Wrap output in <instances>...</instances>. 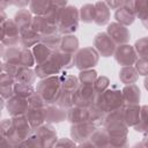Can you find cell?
Masks as SVG:
<instances>
[{
	"instance_id": "1",
	"label": "cell",
	"mask_w": 148,
	"mask_h": 148,
	"mask_svg": "<svg viewBox=\"0 0 148 148\" xmlns=\"http://www.w3.org/2000/svg\"><path fill=\"white\" fill-rule=\"evenodd\" d=\"M36 91L42 95L47 104H57L62 94L60 75H52L45 79H40V81L37 83Z\"/></svg>"
},
{
	"instance_id": "2",
	"label": "cell",
	"mask_w": 148,
	"mask_h": 148,
	"mask_svg": "<svg viewBox=\"0 0 148 148\" xmlns=\"http://www.w3.org/2000/svg\"><path fill=\"white\" fill-rule=\"evenodd\" d=\"M104 112H110L112 110L119 109L125 105L123 90L117 86L112 84L106 90L99 94L97 103H96Z\"/></svg>"
},
{
	"instance_id": "3",
	"label": "cell",
	"mask_w": 148,
	"mask_h": 148,
	"mask_svg": "<svg viewBox=\"0 0 148 148\" xmlns=\"http://www.w3.org/2000/svg\"><path fill=\"white\" fill-rule=\"evenodd\" d=\"M80 12L75 6H66L61 9L58 29L61 35L74 34L79 28Z\"/></svg>"
},
{
	"instance_id": "4",
	"label": "cell",
	"mask_w": 148,
	"mask_h": 148,
	"mask_svg": "<svg viewBox=\"0 0 148 148\" xmlns=\"http://www.w3.org/2000/svg\"><path fill=\"white\" fill-rule=\"evenodd\" d=\"M12 118H13V124H14V135L12 140L9 141V143L12 148H16V147H20L21 142L24 141L34 132V128L30 125L25 114L12 117Z\"/></svg>"
},
{
	"instance_id": "5",
	"label": "cell",
	"mask_w": 148,
	"mask_h": 148,
	"mask_svg": "<svg viewBox=\"0 0 148 148\" xmlns=\"http://www.w3.org/2000/svg\"><path fill=\"white\" fill-rule=\"evenodd\" d=\"M99 60V53L92 46L79 49L74 54V64L79 71L94 68Z\"/></svg>"
},
{
	"instance_id": "6",
	"label": "cell",
	"mask_w": 148,
	"mask_h": 148,
	"mask_svg": "<svg viewBox=\"0 0 148 148\" xmlns=\"http://www.w3.org/2000/svg\"><path fill=\"white\" fill-rule=\"evenodd\" d=\"M99 92L96 91L92 84H80L74 92V105L82 108H90L97 103Z\"/></svg>"
},
{
	"instance_id": "7",
	"label": "cell",
	"mask_w": 148,
	"mask_h": 148,
	"mask_svg": "<svg viewBox=\"0 0 148 148\" xmlns=\"http://www.w3.org/2000/svg\"><path fill=\"white\" fill-rule=\"evenodd\" d=\"M1 27V35L0 40L1 44L6 47L8 46H17L20 44V28L16 25L14 20L8 18L5 23L0 24Z\"/></svg>"
},
{
	"instance_id": "8",
	"label": "cell",
	"mask_w": 148,
	"mask_h": 148,
	"mask_svg": "<svg viewBox=\"0 0 148 148\" xmlns=\"http://www.w3.org/2000/svg\"><path fill=\"white\" fill-rule=\"evenodd\" d=\"M94 47L102 57H111L114 54L117 44L108 35V32H98L94 37Z\"/></svg>"
},
{
	"instance_id": "9",
	"label": "cell",
	"mask_w": 148,
	"mask_h": 148,
	"mask_svg": "<svg viewBox=\"0 0 148 148\" xmlns=\"http://www.w3.org/2000/svg\"><path fill=\"white\" fill-rule=\"evenodd\" d=\"M116 61L120 66H131L134 65L135 61L138 60V54L134 50V46L127 44H121L118 45L116 49V52L113 54Z\"/></svg>"
},
{
	"instance_id": "10",
	"label": "cell",
	"mask_w": 148,
	"mask_h": 148,
	"mask_svg": "<svg viewBox=\"0 0 148 148\" xmlns=\"http://www.w3.org/2000/svg\"><path fill=\"white\" fill-rule=\"evenodd\" d=\"M34 132L37 134V136L40 141L42 148H50V147L56 146L58 138H57V132H56L54 127L52 126V124L44 123L43 125H40L36 130H34Z\"/></svg>"
},
{
	"instance_id": "11",
	"label": "cell",
	"mask_w": 148,
	"mask_h": 148,
	"mask_svg": "<svg viewBox=\"0 0 148 148\" xmlns=\"http://www.w3.org/2000/svg\"><path fill=\"white\" fill-rule=\"evenodd\" d=\"M97 127L92 125L90 121H83L79 124H72L71 126V138L79 145L83 141L90 139L91 134Z\"/></svg>"
},
{
	"instance_id": "12",
	"label": "cell",
	"mask_w": 148,
	"mask_h": 148,
	"mask_svg": "<svg viewBox=\"0 0 148 148\" xmlns=\"http://www.w3.org/2000/svg\"><path fill=\"white\" fill-rule=\"evenodd\" d=\"M106 32L112 38V40L117 44V46L121 45V44H127L131 39V34H130L127 27L118 23L117 21L108 24Z\"/></svg>"
},
{
	"instance_id": "13",
	"label": "cell",
	"mask_w": 148,
	"mask_h": 148,
	"mask_svg": "<svg viewBox=\"0 0 148 148\" xmlns=\"http://www.w3.org/2000/svg\"><path fill=\"white\" fill-rule=\"evenodd\" d=\"M29 108L30 106H29L28 98H22V97L14 95L6 101V109L10 117L27 114Z\"/></svg>"
},
{
	"instance_id": "14",
	"label": "cell",
	"mask_w": 148,
	"mask_h": 148,
	"mask_svg": "<svg viewBox=\"0 0 148 148\" xmlns=\"http://www.w3.org/2000/svg\"><path fill=\"white\" fill-rule=\"evenodd\" d=\"M50 59L61 69V71H66L72 68L73 66H75L74 64V54L73 53H68L65 52L60 49L54 50L52 56L50 57Z\"/></svg>"
},
{
	"instance_id": "15",
	"label": "cell",
	"mask_w": 148,
	"mask_h": 148,
	"mask_svg": "<svg viewBox=\"0 0 148 148\" xmlns=\"http://www.w3.org/2000/svg\"><path fill=\"white\" fill-rule=\"evenodd\" d=\"M67 120V110L58 104H47L45 108V123L54 124Z\"/></svg>"
},
{
	"instance_id": "16",
	"label": "cell",
	"mask_w": 148,
	"mask_h": 148,
	"mask_svg": "<svg viewBox=\"0 0 148 148\" xmlns=\"http://www.w3.org/2000/svg\"><path fill=\"white\" fill-rule=\"evenodd\" d=\"M31 27L42 36L45 34H52V32H59L58 25L51 24L45 15H35L32 18Z\"/></svg>"
},
{
	"instance_id": "17",
	"label": "cell",
	"mask_w": 148,
	"mask_h": 148,
	"mask_svg": "<svg viewBox=\"0 0 148 148\" xmlns=\"http://www.w3.org/2000/svg\"><path fill=\"white\" fill-rule=\"evenodd\" d=\"M40 42V35L32 28H23L20 30V45L22 47H34Z\"/></svg>"
},
{
	"instance_id": "18",
	"label": "cell",
	"mask_w": 148,
	"mask_h": 148,
	"mask_svg": "<svg viewBox=\"0 0 148 148\" xmlns=\"http://www.w3.org/2000/svg\"><path fill=\"white\" fill-rule=\"evenodd\" d=\"M35 72H36L37 77L45 79V77H49V76H52V75H59L62 71L51 59H49L43 64L36 65L35 66Z\"/></svg>"
},
{
	"instance_id": "19",
	"label": "cell",
	"mask_w": 148,
	"mask_h": 148,
	"mask_svg": "<svg viewBox=\"0 0 148 148\" xmlns=\"http://www.w3.org/2000/svg\"><path fill=\"white\" fill-rule=\"evenodd\" d=\"M89 118V108H82L74 105L67 110V120L71 124H79L88 121Z\"/></svg>"
},
{
	"instance_id": "20",
	"label": "cell",
	"mask_w": 148,
	"mask_h": 148,
	"mask_svg": "<svg viewBox=\"0 0 148 148\" xmlns=\"http://www.w3.org/2000/svg\"><path fill=\"white\" fill-rule=\"evenodd\" d=\"M125 123L128 127H134L141 116V105L140 104H125Z\"/></svg>"
},
{
	"instance_id": "21",
	"label": "cell",
	"mask_w": 148,
	"mask_h": 148,
	"mask_svg": "<svg viewBox=\"0 0 148 148\" xmlns=\"http://www.w3.org/2000/svg\"><path fill=\"white\" fill-rule=\"evenodd\" d=\"M110 20V8L105 1H97L95 3V23L99 27L109 24Z\"/></svg>"
},
{
	"instance_id": "22",
	"label": "cell",
	"mask_w": 148,
	"mask_h": 148,
	"mask_svg": "<svg viewBox=\"0 0 148 148\" xmlns=\"http://www.w3.org/2000/svg\"><path fill=\"white\" fill-rule=\"evenodd\" d=\"M121 90H123L125 104H139L141 99V91L135 83L125 84V87Z\"/></svg>"
},
{
	"instance_id": "23",
	"label": "cell",
	"mask_w": 148,
	"mask_h": 148,
	"mask_svg": "<svg viewBox=\"0 0 148 148\" xmlns=\"http://www.w3.org/2000/svg\"><path fill=\"white\" fill-rule=\"evenodd\" d=\"M45 108H29L25 116L34 130L45 123Z\"/></svg>"
},
{
	"instance_id": "24",
	"label": "cell",
	"mask_w": 148,
	"mask_h": 148,
	"mask_svg": "<svg viewBox=\"0 0 148 148\" xmlns=\"http://www.w3.org/2000/svg\"><path fill=\"white\" fill-rule=\"evenodd\" d=\"M90 141L94 143L95 147H98V148L110 147V134L105 127H102V128L97 127L91 134Z\"/></svg>"
},
{
	"instance_id": "25",
	"label": "cell",
	"mask_w": 148,
	"mask_h": 148,
	"mask_svg": "<svg viewBox=\"0 0 148 148\" xmlns=\"http://www.w3.org/2000/svg\"><path fill=\"white\" fill-rule=\"evenodd\" d=\"M31 50H32V53H34V57H35L36 65H39V64L45 62L46 60L50 59V57H51L52 53H53V50L50 49L49 46H46V45H45L44 43H42V42L37 43Z\"/></svg>"
},
{
	"instance_id": "26",
	"label": "cell",
	"mask_w": 148,
	"mask_h": 148,
	"mask_svg": "<svg viewBox=\"0 0 148 148\" xmlns=\"http://www.w3.org/2000/svg\"><path fill=\"white\" fill-rule=\"evenodd\" d=\"M32 18H34V14L31 13L30 9H25V8L18 9V10L15 13L14 17H13L14 22H15L16 25L20 28V30L23 29V28L31 27V24H32Z\"/></svg>"
},
{
	"instance_id": "27",
	"label": "cell",
	"mask_w": 148,
	"mask_h": 148,
	"mask_svg": "<svg viewBox=\"0 0 148 148\" xmlns=\"http://www.w3.org/2000/svg\"><path fill=\"white\" fill-rule=\"evenodd\" d=\"M138 79H139V73L133 65L121 66V68L119 71V80L121 83H124V84L135 83Z\"/></svg>"
},
{
	"instance_id": "28",
	"label": "cell",
	"mask_w": 148,
	"mask_h": 148,
	"mask_svg": "<svg viewBox=\"0 0 148 148\" xmlns=\"http://www.w3.org/2000/svg\"><path fill=\"white\" fill-rule=\"evenodd\" d=\"M59 75H60V80H61L62 90L73 91V92H75L77 90V88L81 84V82H80L77 76H74L72 74H67L65 71H62Z\"/></svg>"
},
{
	"instance_id": "29",
	"label": "cell",
	"mask_w": 148,
	"mask_h": 148,
	"mask_svg": "<svg viewBox=\"0 0 148 148\" xmlns=\"http://www.w3.org/2000/svg\"><path fill=\"white\" fill-rule=\"evenodd\" d=\"M20 53H21V47H18V46H8V47H6L5 45L1 44V54H2V58H3L5 62L18 64L20 65Z\"/></svg>"
},
{
	"instance_id": "30",
	"label": "cell",
	"mask_w": 148,
	"mask_h": 148,
	"mask_svg": "<svg viewBox=\"0 0 148 148\" xmlns=\"http://www.w3.org/2000/svg\"><path fill=\"white\" fill-rule=\"evenodd\" d=\"M60 50L75 54L79 50V39L74 34L71 35H62L61 43H60Z\"/></svg>"
},
{
	"instance_id": "31",
	"label": "cell",
	"mask_w": 148,
	"mask_h": 148,
	"mask_svg": "<svg viewBox=\"0 0 148 148\" xmlns=\"http://www.w3.org/2000/svg\"><path fill=\"white\" fill-rule=\"evenodd\" d=\"M105 114H106V112H104L97 104H94L89 108L88 121H90L96 127H103L104 121H105Z\"/></svg>"
},
{
	"instance_id": "32",
	"label": "cell",
	"mask_w": 148,
	"mask_h": 148,
	"mask_svg": "<svg viewBox=\"0 0 148 148\" xmlns=\"http://www.w3.org/2000/svg\"><path fill=\"white\" fill-rule=\"evenodd\" d=\"M114 18H116V21L118 23L128 27V25H131L135 21L136 16L133 13H131L128 9H126L124 6H121L120 8L116 9V12H114Z\"/></svg>"
},
{
	"instance_id": "33",
	"label": "cell",
	"mask_w": 148,
	"mask_h": 148,
	"mask_svg": "<svg viewBox=\"0 0 148 148\" xmlns=\"http://www.w3.org/2000/svg\"><path fill=\"white\" fill-rule=\"evenodd\" d=\"M111 136H123L128 134V126L125 121H113L104 126Z\"/></svg>"
},
{
	"instance_id": "34",
	"label": "cell",
	"mask_w": 148,
	"mask_h": 148,
	"mask_svg": "<svg viewBox=\"0 0 148 148\" xmlns=\"http://www.w3.org/2000/svg\"><path fill=\"white\" fill-rule=\"evenodd\" d=\"M61 38L62 35L60 32H52V34H45L40 36V42L44 43L46 46H49L50 49L58 50L60 47V43H61Z\"/></svg>"
},
{
	"instance_id": "35",
	"label": "cell",
	"mask_w": 148,
	"mask_h": 148,
	"mask_svg": "<svg viewBox=\"0 0 148 148\" xmlns=\"http://www.w3.org/2000/svg\"><path fill=\"white\" fill-rule=\"evenodd\" d=\"M36 77L37 75L35 69H32V67H21L16 76V82H24V83L32 84Z\"/></svg>"
},
{
	"instance_id": "36",
	"label": "cell",
	"mask_w": 148,
	"mask_h": 148,
	"mask_svg": "<svg viewBox=\"0 0 148 148\" xmlns=\"http://www.w3.org/2000/svg\"><path fill=\"white\" fill-rule=\"evenodd\" d=\"M35 91H36V89L34 88L32 84L24 83V82H15V84H14V95H16L18 97L29 98Z\"/></svg>"
},
{
	"instance_id": "37",
	"label": "cell",
	"mask_w": 148,
	"mask_h": 148,
	"mask_svg": "<svg viewBox=\"0 0 148 148\" xmlns=\"http://www.w3.org/2000/svg\"><path fill=\"white\" fill-rule=\"evenodd\" d=\"M80 21L83 23H92L95 21V3H84L80 9Z\"/></svg>"
},
{
	"instance_id": "38",
	"label": "cell",
	"mask_w": 148,
	"mask_h": 148,
	"mask_svg": "<svg viewBox=\"0 0 148 148\" xmlns=\"http://www.w3.org/2000/svg\"><path fill=\"white\" fill-rule=\"evenodd\" d=\"M51 6V0H31L29 9L34 15H44Z\"/></svg>"
},
{
	"instance_id": "39",
	"label": "cell",
	"mask_w": 148,
	"mask_h": 148,
	"mask_svg": "<svg viewBox=\"0 0 148 148\" xmlns=\"http://www.w3.org/2000/svg\"><path fill=\"white\" fill-rule=\"evenodd\" d=\"M133 128L139 133H148V105H141L140 120Z\"/></svg>"
},
{
	"instance_id": "40",
	"label": "cell",
	"mask_w": 148,
	"mask_h": 148,
	"mask_svg": "<svg viewBox=\"0 0 148 148\" xmlns=\"http://www.w3.org/2000/svg\"><path fill=\"white\" fill-rule=\"evenodd\" d=\"M35 64H36V61H35L32 50H30L29 47H21L20 65L22 67H34Z\"/></svg>"
},
{
	"instance_id": "41",
	"label": "cell",
	"mask_w": 148,
	"mask_h": 148,
	"mask_svg": "<svg viewBox=\"0 0 148 148\" xmlns=\"http://www.w3.org/2000/svg\"><path fill=\"white\" fill-rule=\"evenodd\" d=\"M124 106H121L119 109H116V110H112L110 112H106L104 126L106 124H110V123H113V121H125V110H124Z\"/></svg>"
},
{
	"instance_id": "42",
	"label": "cell",
	"mask_w": 148,
	"mask_h": 148,
	"mask_svg": "<svg viewBox=\"0 0 148 148\" xmlns=\"http://www.w3.org/2000/svg\"><path fill=\"white\" fill-rule=\"evenodd\" d=\"M97 72L92 68H89V69H83V71H80L79 73V80L81 82V84H94V82L96 81L97 79Z\"/></svg>"
},
{
	"instance_id": "43",
	"label": "cell",
	"mask_w": 148,
	"mask_h": 148,
	"mask_svg": "<svg viewBox=\"0 0 148 148\" xmlns=\"http://www.w3.org/2000/svg\"><path fill=\"white\" fill-rule=\"evenodd\" d=\"M133 46L139 58L148 59V36L139 38Z\"/></svg>"
},
{
	"instance_id": "44",
	"label": "cell",
	"mask_w": 148,
	"mask_h": 148,
	"mask_svg": "<svg viewBox=\"0 0 148 148\" xmlns=\"http://www.w3.org/2000/svg\"><path fill=\"white\" fill-rule=\"evenodd\" d=\"M58 105H60L61 108L68 110L72 106H74V92L73 91H67V90H62V94L60 96V98L57 102Z\"/></svg>"
},
{
	"instance_id": "45",
	"label": "cell",
	"mask_w": 148,
	"mask_h": 148,
	"mask_svg": "<svg viewBox=\"0 0 148 148\" xmlns=\"http://www.w3.org/2000/svg\"><path fill=\"white\" fill-rule=\"evenodd\" d=\"M136 17L143 22L148 17V0H136L135 2Z\"/></svg>"
},
{
	"instance_id": "46",
	"label": "cell",
	"mask_w": 148,
	"mask_h": 148,
	"mask_svg": "<svg viewBox=\"0 0 148 148\" xmlns=\"http://www.w3.org/2000/svg\"><path fill=\"white\" fill-rule=\"evenodd\" d=\"M61 9L60 7H57V6H53L51 5L50 8L47 9V12L44 14L46 16V18L49 20V22L51 24H54V25H58L59 23V18H60V14H61Z\"/></svg>"
},
{
	"instance_id": "47",
	"label": "cell",
	"mask_w": 148,
	"mask_h": 148,
	"mask_svg": "<svg viewBox=\"0 0 148 148\" xmlns=\"http://www.w3.org/2000/svg\"><path fill=\"white\" fill-rule=\"evenodd\" d=\"M28 102H29V106L30 108H45L47 105V103L45 102V99L42 97V95L37 91H35L29 98H28Z\"/></svg>"
},
{
	"instance_id": "48",
	"label": "cell",
	"mask_w": 148,
	"mask_h": 148,
	"mask_svg": "<svg viewBox=\"0 0 148 148\" xmlns=\"http://www.w3.org/2000/svg\"><path fill=\"white\" fill-rule=\"evenodd\" d=\"M20 147H25V148H42L40 141L35 132H32L24 141L21 142Z\"/></svg>"
},
{
	"instance_id": "49",
	"label": "cell",
	"mask_w": 148,
	"mask_h": 148,
	"mask_svg": "<svg viewBox=\"0 0 148 148\" xmlns=\"http://www.w3.org/2000/svg\"><path fill=\"white\" fill-rule=\"evenodd\" d=\"M94 88L96 89L97 92H103L104 90H106L109 87H110V80L108 76L105 75H101V76H97L96 81L94 82Z\"/></svg>"
},
{
	"instance_id": "50",
	"label": "cell",
	"mask_w": 148,
	"mask_h": 148,
	"mask_svg": "<svg viewBox=\"0 0 148 148\" xmlns=\"http://www.w3.org/2000/svg\"><path fill=\"white\" fill-rule=\"evenodd\" d=\"M22 66L18 65V64H10V62H2L1 65V72H6L8 74H10L12 76H14L16 79L17 74H18V71Z\"/></svg>"
},
{
	"instance_id": "51",
	"label": "cell",
	"mask_w": 148,
	"mask_h": 148,
	"mask_svg": "<svg viewBox=\"0 0 148 148\" xmlns=\"http://www.w3.org/2000/svg\"><path fill=\"white\" fill-rule=\"evenodd\" d=\"M134 67L138 71L139 75H142V76L148 75V59H146V58H138V60L134 64Z\"/></svg>"
},
{
	"instance_id": "52",
	"label": "cell",
	"mask_w": 148,
	"mask_h": 148,
	"mask_svg": "<svg viewBox=\"0 0 148 148\" xmlns=\"http://www.w3.org/2000/svg\"><path fill=\"white\" fill-rule=\"evenodd\" d=\"M127 146V135L123 136H111L110 135V147L123 148Z\"/></svg>"
},
{
	"instance_id": "53",
	"label": "cell",
	"mask_w": 148,
	"mask_h": 148,
	"mask_svg": "<svg viewBox=\"0 0 148 148\" xmlns=\"http://www.w3.org/2000/svg\"><path fill=\"white\" fill-rule=\"evenodd\" d=\"M77 143L73 140V139H68V138H61L58 139L57 143L54 147H75Z\"/></svg>"
},
{
	"instance_id": "54",
	"label": "cell",
	"mask_w": 148,
	"mask_h": 148,
	"mask_svg": "<svg viewBox=\"0 0 148 148\" xmlns=\"http://www.w3.org/2000/svg\"><path fill=\"white\" fill-rule=\"evenodd\" d=\"M125 0H105V3L109 6L110 9H118L124 5Z\"/></svg>"
},
{
	"instance_id": "55",
	"label": "cell",
	"mask_w": 148,
	"mask_h": 148,
	"mask_svg": "<svg viewBox=\"0 0 148 148\" xmlns=\"http://www.w3.org/2000/svg\"><path fill=\"white\" fill-rule=\"evenodd\" d=\"M135 2H136V0H125V2H124L123 6L136 16V13H135Z\"/></svg>"
},
{
	"instance_id": "56",
	"label": "cell",
	"mask_w": 148,
	"mask_h": 148,
	"mask_svg": "<svg viewBox=\"0 0 148 148\" xmlns=\"http://www.w3.org/2000/svg\"><path fill=\"white\" fill-rule=\"evenodd\" d=\"M30 2H31V0H14V6H16V7H18V8H24V7H27L28 5H30Z\"/></svg>"
},
{
	"instance_id": "57",
	"label": "cell",
	"mask_w": 148,
	"mask_h": 148,
	"mask_svg": "<svg viewBox=\"0 0 148 148\" xmlns=\"http://www.w3.org/2000/svg\"><path fill=\"white\" fill-rule=\"evenodd\" d=\"M67 1L68 0H51V5L60 7V8H64V7L67 6Z\"/></svg>"
},
{
	"instance_id": "58",
	"label": "cell",
	"mask_w": 148,
	"mask_h": 148,
	"mask_svg": "<svg viewBox=\"0 0 148 148\" xmlns=\"http://www.w3.org/2000/svg\"><path fill=\"white\" fill-rule=\"evenodd\" d=\"M136 146H140V147H146V148H148V133H145V135H143V138H142L141 142H140V143H138Z\"/></svg>"
},
{
	"instance_id": "59",
	"label": "cell",
	"mask_w": 148,
	"mask_h": 148,
	"mask_svg": "<svg viewBox=\"0 0 148 148\" xmlns=\"http://www.w3.org/2000/svg\"><path fill=\"white\" fill-rule=\"evenodd\" d=\"M13 3H14V0H0L1 9H5V8H7L8 6H10Z\"/></svg>"
},
{
	"instance_id": "60",
	"label": "cell",
	"mask_w": 148,
	"mask_h": 148,
	"mask_svg": "<svg viewBox=\"0 0 148 148\" xmlns=\"http://www.w3.org/2000/svg\"><path fill=\"white\" fill-rule=\"evenodd\" d=\"M7 20H8V17H7V15H6L5 10H3V9H1V10H0V24L5 23Z\"/></svg>"
},
{
	"instance_id": "61",
	"label": "cell",
	"mask_w": 148,
	"mask_h": 148,
	"mask_svg": "<svg viewBox=\"0 0 148 148\" xmlns=\"http://www.w3.org/2000/svg\"><path fill=\"white\" fill-rule=\"evenodd\" d=\"M143 86H145V88H146V90L148 91V75H146V76H145V81H143Z\"/></svg>"
},
{
	"instance_id": "62",
	"label": "cell",
	"mask_w": 148,
	"mask_h": 148,
	"mask_svg": "<svg viewBox=\"0 0 148 148\" xmlns=\"http://www.w3.org/2000/svg\"><path fill=\"white\" fill-rule=\"evenodd\" d=\"M142 24H143V25H145V28L148 30V17H147V18H146V20L142 22Z\"/></svg>"
}]
</instances>
